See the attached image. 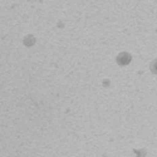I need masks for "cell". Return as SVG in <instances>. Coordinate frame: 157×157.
<instances>
[{"mask_svg":"<svg viewBox=\"0 0 157 157\" xmlns=\"http://www.w3.org/2000/svg\"><path fill=\"white\" fill-rule=\"evenodd\" d=\"M151 68H152V71H153V72H156V73H157V59L151 64Z\"/></svg>","mask_w":157,"mask_h":157,"instance_id":"cell-1","label":"cell"}]
</instances>
